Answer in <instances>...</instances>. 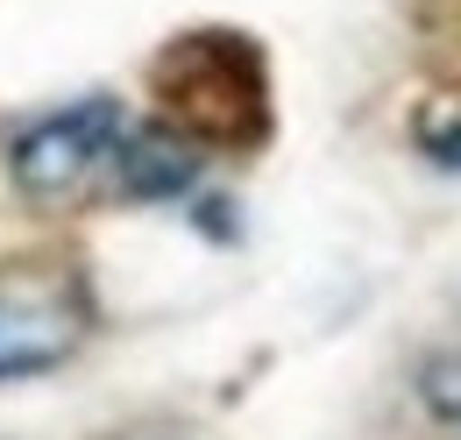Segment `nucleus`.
I'll return each instance as SVG.
<instances>
[{
    "label": "nucleus",
    "mask_w": 461,
    "mask_h": 440,
    "mask_svg": "<svg viewBox=\"0 0 461 440\" xmlns=\"http://www.w3.org/2000/svg\"><path fill=\"white\" fill-rule=\"evenodd\" d=\"M121 135H128V107L114 93H86V100L43 114V121H29L14 135L7 178H14V192L29 206H64V199H78L100 170L114 164Z\"/></svg>",
    "instance_id": "obj_1"
},
{
    "label": "nucleus",
    "mask_w": 461,
    "mask_h": 440,
    "mask_svg": "<svg viewBox=\"0 0 461 440\" xmlns=\"http://www.w3.org/2000/svg\"><path fill=\"white\" fill-rule=\"evenodd\" d=\"M86 341V306L71 284H0V384L50 377Z\"/></svg>",
    "instance_id": "obj_2"
},
{
    "label": "nucleus",
    "mask_w": 461,
    "mask_h": 440,
    "mask_svg": "<svg viewBox=\"0 0 461 440\" xmlns=\"http://www.w3.org/2000/svg\"><path fill=\"white\" fill-rule=\"evenodd\" d=\"M114 192L128 206H171V199H192L199 178H206V150L177 128V121H128L114 150Z\"/></svg>",
    "instance_id": "obj_3"
},
{
    "label": "nucleus",
    "mask_w": 461,
    "mask_h": 440,
    "mask_svg": "<svg viewBox=\"0 0 461 440\" xmlns=\"http://www.w3.org/2000/svg\"><path fill=\"white\" fill-rule=\"evenodd\" d=\"M404 384H411V405H419L433 426H461V341L419 348L411 370H404Z\"/></svg>",
    "instance_id": "obj_4"
},
{
    "label": "nucleus",
    "mask_w": 461,
    "mask_h": 440,
    "mask_svg": "<svg viewBox=\"0 0 461 440\" xmlns=\"http://www.w3.org/2000/svg\"><path fill=\"white\" fill-rule=\"evenodd\" d=\"M411 142H419V157H426L433 170L461 178V107H447V114H426V121L411 128Z\"/></svg>",
    "instance_id": "obj_5"
},
{
    "label": "nucleus",
    "mask_w": 461,
    "mask_h": 440,
    "mask_svg": "<svg viewBox=\"0 0 461 440\" xmlns=\"http://www.w3.org/2000/svg\"><path fill=\"white\" fill-rule=\"evenodd\" d=\"M199 227H206V234H221V242H234V214H228V199H199Z\"/></svg>",
    "instance_id": "obj_6"
}]
</instances>
